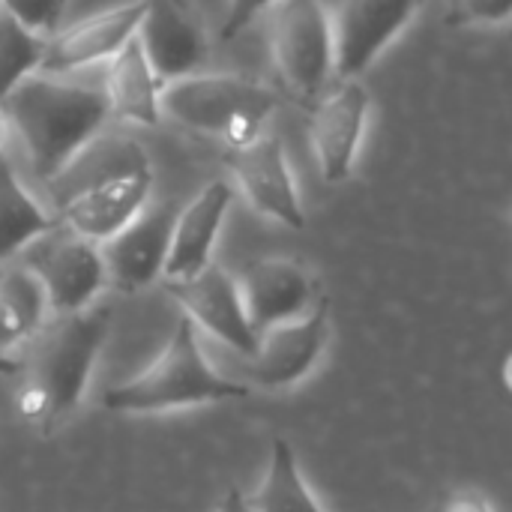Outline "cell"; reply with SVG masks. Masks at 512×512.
<instances>
[{
    "label": "cell",
    "mask_w": 512,
    "mask_h": 512,
    "mask_svg": "<svg viewBox=\"0 0 512 512\" xmlns=\"http://www.w3.org/2000/svg\"><path fill=\"white\" fill-rule=\"evenodd\" d=\"M111 312L87 306L81 312L54 315L27 342L21 381L15 390V414L30 429L54 435L84 402L96 357L108 339Z\"/></svg>",
    "instance_id": "obj_1"
},
{
    "label": "cell",
    "mask_w": 512,
    "mask_h": 512,
    "mask_svg": "<svg viewBox=\"0 0 512 512\" xmlns=\"http://www.w3.org/2000/svg\"><path fill=\"white\" fill-rule=\"evenodd\" d=\"M0 111L42 183L57 180L111 120L105 90L57 81L42 72L27 75Z\"/></svg>",
    "instance_id": "obj_2"
},
{
    "label": "cell",
    "mask_w": 512,
    "mask_h": 512,
    "mask_svg": "<svg viewBox=\"0 0 512 512\" xmlns=\"http://www.w3.org/2000/svg\"><path fill=\"white\" fill-rule=\"evenodd\" d=\"M249 390L222 378L201 351L198 327L183 315L162 354L132 381L111 387L102 405L114 414H165L225 399H243Z\"/></svg>",
    "instance_id": "obj_3"
},
{
    "label": "cell",
    "mask_w": 512,
    "mask_h": 512,
    "mask_svg": "<svg viewBox=\"0 0 512 512\" xmlns=\"http://www.w3.org/2000/svg\"><path fill=\"white\" fill-rule=\"evenodd\" d=\"M276 105L279 99L270 87L240 75L192 72L162 87V114L186 129L222 138L228 150L255 141Z\"/></svg>",
    "instance_id": "obj_4"
},
{
    "label": "cell",
    "mask_w": 512,
    "mask_h": 512,
    "mask_svg": "<svg viewBox=\"0 0 512 512\" xmlns=\"http://www.w3.org/2000/svg\"><path fill=\"white\" fill-rule=\"evenodd\" d=\"M150 189V159L138 144L129 141L108 171H102L60 207L57 222L93 243H105L150 204Z\"/></svg>",
    "instance_id": "obj_5"
},
{
    "label": "cell",
    "mask_w": 512,
    "mask_h": 512,
    "mask_svg": "<svg viewBox=\"0 0 512 512\" xmlns=\"http://www.w3.org/2000/svg\"><path fill=\"white\" fill-rule=\"evenodd\" d=\"M24 270L36 276L45 291L48 312L66 315L93 306L99 291L108 285L105 261L99 243L69 231L66 225H54L51 231L30 240L24 249Z\"/></svg>",
    "instance_id": "obj_6"
},
{
    "label": "cell",
    "mask_w": 512,
    "mask_h": 512,
    "mask_svg": "<svg viewBox=\"0 0 512 512\" xmlns=\"http://www.w3.org/2000/svg\"><path fill=\"white\" fill-rule=\"evenodd\" d=\"M270 48L285 84L303 99L318 96L333 72V24L324 0H279Z\"/></svg>",
    "instance_id": "obj_7"
},
{
    "label": "cell",
    "mask_w": 512,
    "mask_h": 512,
    "mask_svg": "<svg viewBox=\"0 0 512 512\" xmlns=\"http://www.w3.org/2000/svg\"><path fill=\"white\" fill-rule=\"evenodd\" d=\"M330 336V309L327 300H315L309 312L300 318L282 321L258 333L255 354L249 357L246 369L258 387L285 390L300 384L321 360Z\"/></svg>",
    "instance_id": "obj_8"
},
{
    "label": "cell",
    "mask_w": 512,
    "mask_h": 512,
    "mask_svg": "<svg viewBox=\"0 0 512 512\" xmlns=\"http://www.w3.org/2000/svg\"><path fill=\"white\" fill-rule=\"evenodd\" d=\"M423 0H339L333 24V72L363 75L408 27Z\"/></svg>",
    "instance_id": "obj_9"
},
{
    "label": "cell",
    "mask_w": 512,
    "mask_h": 512,
    "mask_svg": "<svg viewBox=\"0 0 512 512\" xmlns=\"http://www.w3.org/2000/svg\"><path fill=\"white\" fill-rule=\"evenodd\" d=\"M135 39L162 84L198 72L207 60V30L192 0H144Z\"/></svg>",
    "instance_id": "obj_10"
},
{
    "label": "cell",
    "mask_w": 512,
    "mask_h": 512,
    "mask_svg": "<svg viewBox=\"0 0 512 512\" xmlns=\"http://www.w3.org/2000/svg\"><path fill=\"white\" fill-rule=\"evenodd\" d=\"M228 165L237 189L243 198L258 210L261 216L285 225V228H303V201L297 180L291 174L285 147L276 135L261 132L246 147L228 150Z\"/></svg>",
    "instance_id": "obj_11"
},
{
    "label": "cell",
    "mask_w": 512,
    "mask_h": 512,
    "mask_svg": "<svg viewBox=\"0 0 512 512\" xmlns=\"http://www.w3.org/2000/svg\"><path fill=\"white\" fill-rule=\"evenodd\" d=\"M165 288L195 327L207 330L246 360L255 354L258 333L246 318L240 285L228 270H222L219 264H207L189 279L165 282Z\"/></svg>",
    "instance_id": "obj_12"
},
{
    "label": "cell",
    "mask_w": 512,
    "mask_h": 512,
    "mask_svg": "<svg viewBox=\"0 0 512 512\" xmlns=\"http://www.w3.org/2000/svg\"><path fill=\"white\" fill-rule=\"evenodd\" d=\"M174 219H177V207L171 201L147 204L111 240L99 243L105 276L114 288L135 294L153 285L156 279H162Z\"/></svg>",
    "instance_id": "obj_13"
},
{
    "label": "cell",
    "mask_w": 512,
    "mask_h": 512,
    "mask_svg": "<svg viewBox=\"0 0 512 512\" xmlns=\"http://www.w3.org/2000/svg\"><path fill=\"white\" fill-rule=\"evenodd\" d=\"M369 90L357 78H345L333 93H327L312 117V147L321 177L336 186L354 171L363 129L369 120Z\"/></svg>",
    "instance_id": "obj_14"
},
{
    "label": "cell",
    "mask_w": 512,
    "mask_h": 512,
    "mask_svg": "<svg viewBox=\"0 0 512 512\" xmlns=\"http://www.w3.org/2000/svg\"><path fill=\"white\" fill-rule=\"evenodd\" d=\"M141 12H144V0H129L63 27L57 36L45 42L39 72L60 75L114 57L135 36Z\"/></svg>",
    "instance_id": "obj_15"
},
{
    "label": "cell",
    "mask_w": 512,
    "mask_h": 512,
    "mask_svg": "<svg viewBox=\"0 0 512 512\" xmlns=\"http://www.w3.org/2000/svg\"><path fill=\"white\" fill-rule=\"evenodd\" d=\"M237 285H240L246 318L255 327V333L300 318L318 300L309 270L288 258L252 261Z\"/></svg>",
    "instance_id": "obj_16"
},
{
    "label": "cell",
    "mask_w": 512,
    "mask_h": 512,
    "mask_svg": "<svg viewBox=\"0 0 512 512\" xmlns=\"http://www.w3.org/2000/svg\"><path fill=\"white\" fill-rule=\"evenodd\" d=\"M234 189L225 180L207 183L183 210H177L174 228H171V246L165 258L162 279H189L207 264H213V249L219 240V231L225 225V216L231 210Z\"/></svg>",
    "instance_id": "obj_17"
},
{
    "label": "cell",
    "mask_w": 512,
    "mask_h": 512,
    "mask_svg": "<svg viewBox=\"0 0 512 512\" xmlns=\"http://www.w3.org/2000/svg\"><path fill=\"white\" fill-rule=\"evenodd\" d=\"M162 87L165 84L147 63L135 36L114 57H108L102 90H105L111 117L138 123V126H156L162 120Z\"/></svg>",
    "instance_id": "obj_18"
},
{
    "label": "cell",
    "mask_w": 512,
    "mask_h": 512,
    "mask_svg": "<svg viewBox=\"0 0 512 512\" xmlns=\"http://www.w3.org/2000/svg\"><path fill=\"white\" fill-rule=\"evenodd\" d=\"M57 216H51L18 180L9 156L0 150V261L18 255L30 240L51 231Z\"/></svg>",
    "instance_id": "obj_19"
},
{
    "label": "cell",
    "mask_w": 512,
    "mask_h": 512,
    "mask_svg": "<svg viewBox=\"0 0 512 512\" xmlns=\"http://www.w3.org/2000/svg\"><path fill=\"white\" fill-rule=\"evenodd\" d=\"M45 291L36 276L24 267L0 273V351L27 345L33 333L45 324Z\"/></svg>",
    "instance_id": "obj_20"
},
{
    "label": "cell",
    "mask_w": 512,
    "mask_h": 512,
    "mask_svg": "<svg viewBox=\"0 0 512 512\" xmlns=\"http://www.w3.org/2000/svg\"><path fill=\"white\" fill-rule=\"evenodd\" d=\"M246 501L255 512H324V507L309 492L297 465V453L285 438L273 441L270 468L261 486Z\"/></svg>",
    "instance_id": "obj_21"
},
{
    "label": "cell",
    "mask_w": 512,
    "mask_h": 512,
    "mask_svg": "<svg viewBox=\"0 0 512 512\" xmlns=\"http://www.w3.org/2000/svg\"><path fill=\"white\" fill-rule=\"evenodd\" d=\"M45 39L0 9V105L33 72H39Z\"/></svg>",
    "instance_id": "obj_22"
},
{
    "label": "cell",
    "mask_w": 512,
    "mask_h": 512,
    "mask_svg": "<svg viewBox=\"0 0 512 512\" xmlns=\"http://www.w3.org/2000/svg\"><path fill=\"white\" fill-rule=\"evenodd\" d=\"M66 3L69 0H0V9H6L18 24L42 36L60 24Z\"/></svg>",
    "instance_id": "obj_23"
},
{
    "label": "cell",
    "mask_w": 512,
    "mask_h": 512,
    "mask_svg": "<svg viewBox=\"0 0 512 512\" xmlns=\"http://www.w3.org/2000/svg\"><path fill=\"white\" fill-rule=\"evenodd\" d=\"M512 0H453L450 21L453 24H507Z\"/></svg>",
    "instance_id": "obj_24"
},
{
    "label": "cell",
    "mask_w": 512,
    "mask_h": 512,
    "mask_svg": "<svg viewBox=\"0 0 512 512\" xmlns=\"http://www.w3.org/2000/svg\"><path fill=\"white\" fill-rule=\"evenodd\" d=\"M279 0H228V12H225V24H222V42L237 39L261 12H267L270 6H276Z\"/></svg>",
    "instance_id": "obj_25"
},
{
    "label": "cell",
    "mask_w": 512,
    "mask_h": 512,
    "mask_svg": "<svg viewBox=\"0 0 512 512\" xmlns=\"http://www.w3.org/2000/svg\"><path fill=\"white\" fill-rule=\"evenodd\" d=\"M444 512H492L489 507V501L483 498V495H477V492H462V495H456Z\"/></svg>",
    "instance_id": "obj_26"
},
{
    "label": "cell",
    "mask_w": 512,
    "mask_h": 512,
    "mask_svg": "<svg viewBox=\"0 0 512 512\" xmlns=\"http://www.w3.org/2000/svg\"><path fill=\"white\" fill-rule=\"evenodd\" d=\"M216 512H255V510L249 507V501H246V495H243L240 489H228V492H225V498L219 501Z\"/></svg>",
    "instance_id": "obj_27"
},
{
    "label": "cell",
    "mask_w": 512,
    "mask_h": 512,
    "mask_svg": "<svg viewBox=\"0 0 512 512\" xmlns=\"http://www.w3.org/2000/svg\"><path fill=\"white\" fill-rule=\"evenodd\" d=\"M18 369H21V360H15V357L0 351V375L9 378V375H18Z\"/></svg>",
    "instance_id": "obj_28"
},
{
    "label": "cell",
    "mask_w": 512,
    "mask_h": 512,
    "mask_svg": "<svg viewBox=\"0 0 512 512\" xmlns=\"http://www.w3.org/2000/svg\"><path fill=\"white\" fill-rule=\"evenodd\" d=\"M3 138H6V120H3V111H0V150H3Z\"/></svg>",
    "instance_id": "obj_29"
}]
</instances>
